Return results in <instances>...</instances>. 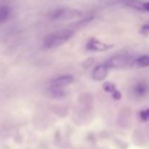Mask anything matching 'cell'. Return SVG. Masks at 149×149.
<instances>
[{"mask_svg": "<svg viewBox=\"0 0 149 149\" xmlns=\"http://www.w3.org/2000/svg\"><path fill=\"white\" fill-rule=\"evenodd\" d=\"M141 33H142V34L147 36V35H148V33H149V26H148V24L144 25V26H143L142 28H141Z\"/></svg>", "mask_w": 149, "mask_h": 149, "instance_id": "obj_13", "label": "cell"}, {"mask_svg": "<svg viewBox=\"0 0 149 149\" xmlns=\"http://www.w3.org/2000/svg\"><path fill=\"white\" fill-rule=\"evenodd\" d=\"M74 34V31L70 29L59 31L47 35L44 39L43 46L47 49L57 47L66 42Z\"/></svg>", "mask_w": 149, "mask_h": 149, "instance_id": "obj_1", "label": "cell"}, {"mask_svg": "<svg viewBox=\"0 0 149 149\" xmlns=\"http://www.w3.org/2000/svg\"><path fill=\"white\" fill-rule=\"evenodd\" d=\"M127 4L128 6L132 7V8L138 10H141V11H148L149 8V3L148 2H141V1H127Z\"/></svg>", "mask_w": 149, "mask_h": 149, "instance_id": "obj_7", "label": "cell"}, {"mask_svg": "<svg viewBox=\"0 0 149 149\" xmlns=\"http://www.w3.org/2000/svg\"><path fill=\"white\" fill-rule=\"evenodd\" d=\"M103 88L106 93H113L115 91H116V88H115V85L111 82H105L103 84Z\"/></svg>", "mask_w": 149, "mask_h": 149, "instance_id": "obj_11", "label": "cell"}, {"mask_svg": "<svg viewBox=\"0 0 149 149\" xmlns=\"http://www.w3.org/2000/svg\"><path fill=\"white\" fill-rule=\"evenodd\" d=\"M134 65L141 68H145L148 65V57L147 55H143L137 58L133 63Z\"/></svg>", "mask_w": 149, "mask_h": 149, "instance_id": "obj_9", "label": "cell"}, {"mask_svg": "<svg viewBox=\"0 0 149 149\" xmlns=\"http://www.w3.org/2000/svg\"><path fill=\"white\" fill-rule=\"evenodd\" d=\"M148 91V85L145 82H139L135 87V93L139 96H143L146 94Z\"/></svg>", "mask_w": 149, "mask_h": 149, "instance_id": "obj_8", "label": "cell"}, {"mask_svg": "<svg viewBox=\"0 0 149 149\" xmlns=\"http://www.w3.org/2000/svg\"><path fill=\"white\" fill-rule=\"evenodd\" d=\"M112 97H113L114 99H116V100H119V99L121 98V97H122V95H121V93L118 91V90H116L114 93H112Z\"/></svg>", "mask_w": 149, "mask_h": 149, "instance_id": "obj_14", "label": "cell"}, {"mask_svg": "<svg viewBox=\"0 0 149 149\" xmlns=\"http://www.w3.org/2000/svg\"><path fill=\"white\" fill-rule=\"evenodd\" d=\"M141 118L142 119L143 121H147L148 119V110L146 111H143L141 112Z\"/></svg>", "mask_w": 149, "mask_h": 149, "instance_id": "obj_12", "label": "cell"}, {"mask_svg": "<svg viewBox=\"0 0 149 149\" xmlns=\"http://www.w3.org/2000/svg\"><path fill=\"white\" fill-rule=\"evenodd\" d=\"M10 10L7 6L0 7V24L5 21L10 15Z\"/></svg>", "mask_w": 149, "mask_h": 149, "instance_id": "obj_10", "label": "cell"}, {"mask_svg": "<svg viewBox=\"0 0 149 149\" xmlns=\"http://www.w3.org/2000/svg\"><path fill=\"white\" fill-rule=\"evenodd\" d=\"M131 57L126 55H119L111 58L103 65L107 68H119L126 66L130 63Z\"/></svg>", "mask_w": 149, "mask_h": 149, "instance_id": "obj_2", "label": "cell"}, {"mask_svg": "<svg viewBox=\"0 0 149 149\" xmlns=\"http://www.w3.org/2000/svg\"><path fill=\"white\" fill-rule=\"evenodd\" d=\"M108 74V68L103 64L98 65L94 68L92 74L93 79L95 81H103Z\"/></svg>", "mask_w": 149, "mask_h": 149, "instance_id": "obj_6", "label": "cell"}, {"mask_svg": "<svg viewBox=\"0 0 149 149\" xmlns=\"http://www.w3.org/2000/svg\"><path fill=\"white\" fill-rule=\"evenodd\" d=\"M73 81H74V77L71 75L65 74V75L60 76L52 80L51 82V87L63 89V87L71 84Z\"/></svg>", "mask_w": 149, "mask_h": 149, "instance_id": "obj_4", "label": "cell"}, {"mask_svg": "<svg viewBox=\"0 0 149 149\" xmlns=\"http://www.w3.org/2000/svg\"><path fill=\"white\" fill-rule=\"evenodd\" d=\"M81 12L75 9H59L52 13V18L55 20H68L81 16Z\"/></svg>", "mask_w": 149, "mask_h": 149, "instance_id": "obj_3", "label": "cell"}, {"mask_svg": "<svg viewBox=\"0 0 149 149\" xmlns=\"http://www.w3.org/2000/svg\"><path fill=\"white\" fill-rule=\"evenodd\" d=\"M112 47V45H107L95 39H92L87 42V49L89 50L96 51V52H103Z\"/></svg>", "mask_w": 149, "mask_h": 149, "instance_id": "obj_5", "label": "cell"}]
</instances>
